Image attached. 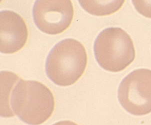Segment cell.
<instances>
[{
    "label": "cell",
    "instance_id": "cell-1",
    "mask_svg": "<svg viewBox=\"0 0 151 125\" xmlns=\"http://www.w3.org/2000/svg\"><path fill=\"white\" fill-rule=\"evenodd\" d=\"M54 110V96L42 83L19 77L1 80V116L16 115L26 124L39 125L51 116Z\"/></svg>",
    "mask_w": 151,
    "mask_h": 125
},
{
    "label": "cell",
    "instance_id": "cell-2",
    "mask_svg": "<svg viewBox=\"0 0 151 125\" xmlns=\"http://www.w3.org/2000/svg\"><path fill=\"white\" fill-rule=\"evenodd\" d=\"M86 65L87 54L84 46L74 39H66L50 50L46 60V74L55 84L66 87L78 81Z\"/></svg>",
    "mask_w": 151,
    "mask_h": 125
},
{
    "label": "cell",
    "instance_id": "cell-8",
    "mask_svg": "<svg viewBox=\"0 0 151 125\" xmlns=\"http://www.w3.org/2000/svg\"><path fill=\"white\" fill-rule=\"evenodd\" d=\"M132 2L140 14L151 19V0H132Z\"/></svg>",
    "mask_w": 151,
    "mask_h": 125
},
{
    "label": "cell",
    "instance_id": "cell-3",
    "mask_svg": "<svg viewBox=\"0 0 151 125\" xmlns=\"http://www.w3.org/2000/svg\"><path fill=\"white\" fill-rule=\"evenodd\" d=\"M94 51L97 63L110 72H119L135 59V48L131 36L120 28H108L96 38Z\"/></svg>",
    "mask_w": 151,
    "mask_h": 125
},
{
    "label": "cell",
    "instance_id": "cell-6",
    "mask_svg": "<svg viewBox=\"0 0 151 125\" xmlns=\"http://www.w3.org/2000/svg\"><path fill=\"white\" fill-rule=\"evenodd\" d=\"M0 26L1 53L11 54L25 45L28 37L27 28L24 20L18 13L11 10H1Z\"/></svg>",
    "mask_w": 151,
    "mask_h": 125
},
{
    "label": "cell",
    "instance_id": "cell-9",
    "mask_svg": "<svg viewBox=\"0 0 151 125\" xmlns=\"http://www.w3.org/2000/svg\"><path fill=\"white\" fill-rule=\"evenodd\" d=\"M52 125H78V124H75V122L71 121H58V122H56L55 124Z\"/></svg>",
    "mask_w": 151,
    "mask_h": 125
},
{
    "label": "cell",
    "instance_id": "cell-5",
    "mask_svg": "<svg viewBox=\"0 0 151 125\" xmlns=\"http://www.w3.org/2000/svg\"><path fill=\"white\" fill-rule=\"evenodd\" d=\"M32 16L40 31L56 35L63 33L72 23L73 5L71 0H35Z\"/></svg>",
    "mask_w": 151,
    "mask_h": 125
},
{
    "label": "cell",
    "instance_id": "cell-7",
    "mask_svg": "<svg viewBox=\"0 0 151 125\" xmlns=\"http://www.w3.org/2000/svg\"><path fill=\"white\" fill-rule=\"evenodd\" d=\"M125 0H78L83 9L93 16L113 14L119 10Z\"/></svg>",
    "mask_w": 151,
    "mask_h": 125
},
{
    "label": "cell",
    "instance_id": "cell-4",
    "mask_svg": "<svg viewBox=\"0 0 151 125\" xmlns=\"http://www.w3.org/2000/svg\"><path fill=\"white\" fill-rule=\"evenodd\" d=\"M118 99L132 115L151 113V70L137 69L124 78L118 89Z\"/></svg>",
    "mask_w": 151,
    "mask_h": 125
}]
</instances>
